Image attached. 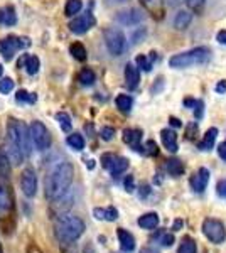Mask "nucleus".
<instances>
[{"instance_id":"58836bf2","label":"nucleus","mask_w":226,"mask_h":253,"mask_svg":"<svg viewBox=\"0 0 226 253\" xmlns=\"http://www.w3.org/2000/svg\"><path fill=\"white\" fill-rule=\"evenodd\" d=\"M115 157L117 156H113V154H103V156H101V166H103L105 169H110V166L113 164Z\"/></svg>"},{"instance_id":"5701e85b","label":"nucleus","mask_w":226,"mask_h":253,"mask_svg":"<svg viewBox=\"0 0 226 253\" xmlns=\"http://www.w3.org/2000/svg\"><path fill=\"white\" fill-rule=\"evenodd\" d=\"M191 20H192V14L189 10H181L178 12V15H176V19H174V27L176 29H179V31H182V29H186V27L191 24Z\"/></svg>"},{"instance_id":"ddd939ff","label":"nucleus","mask_w":226,"mask_h":253,"mask_svg":"<svg viewBox=\"0 0 226 253\" xmlns=\"http://www.w3.org/2000/svg\"><path fill=\"white\" fill-rule=\"evenodd\" d=\"M208 182H209V170L206 167H201L198 172H194V175L191 177V187L196 193H203L206 189Z\"/></svg>"},{"instance_id":"7ed1b4c3","label":"nucleus","mask_w":226,"mask_h":253,"mask_svg":"<svg viewBox=\"0 0 226 253\" xmlns=\"http://www.w3.org/2000/svg\"><path fill=\"white\" fill-rule=\"evenodd\" d=\"M31 128H27L22 122L10 120L7 125V147L10 149H17L29 157L31 154Z\"/></svg>"},{"instance_id":"4468645a","label":"nucleus","mask_w":226,"mask_h":253,"mask_svg":"<svg viewBox=\"0 0 226 253\" xmlns=\"http://www.w3.org/2000/svg\"><path fill=\"white\" fill-rule=\"evenodd\" d=\"M125 81H127V86L130 89H135L138 86V83H140V71L132 63H129L125 66Z\"/></svg>"},{"instance_id":"09e8293b","label":"nucleus","mask_w":226,"mask_h":253,"mask_svg":"<svg viewBox=\"0 0 226 253\" xmlns=\"http://www.w3.org/2000/svg\"><path fill=\"white\" fill-rule=\"evenodd\" d=\"M194 130H198V124H191L187 126V138L194 137V135H192V132H194Z\"/></svg>"},{"instance_id":"39448f33","label":"nucleus","mask_w":226,"mask_h":253,"mask_svg":"<svg viewBox=\"0 0 226 253\" xmlns=\"http://www.w3.org/2000/svg\"><path fill=\"white\" fill-rule=\"evenodd\" d=\"M103 38H105V44L108 47L110 54L113 56H122L123 51L127 47V39L123 36V32L117 27H108L103 32Z\"/></svg>"},{"instance_id":"9d476101","label":"nucleus","mask_w":226,"mask_h":253,"mask_svg":"<svg viewBox=\"0 0 226 253\" xmlns=\"http://www.w3.org/2000/svg\"><path fill=\"white\" fill-rule=\"evenodd\" d=\"M20 187H22V193L27 198H34L36 193H38V175H36L34 169L27 167V169L22 170V174H20Z\"/></svg>"},{"instance_id":"6ab92c4d","label":"nucleus","mask_w":226,"mask_h":253,"mask_svg":"<svg viewBox=\"0 0 226 253\" xmlns=\"http://www.w3.org/2000/svg\"><path fill=\"white\" fill-rule=\"evenodd\" d=\"M93 216L96 219H103V221H115L118 218V211L117 208L108 206V208H94Z\"/></svg>"},{"instance_id":"2eb2a0df","label":"nucleus","mask_w":226,"mask_h":253,"mask_svg":"<svg viewBox=\"0 0 226 253\" xmlns=\"http://www.w3.org/2000/svg\"><path fill=\"white\" fill-rule=\"evenodd\" d=\"M160 138H162V144L164 147H166L169 152H178V135H176V132L174 130H171V128H164L162 132H160Z\"/></svg>"},{"instance_id":"ea45409f","label":"nucleus","mask_w":226,"mask_h":253,"mask_svg":"<svg viewBox=\"0 0 226 253\" xmlns=\"http://www.w3.org/2000/svg\"><path fill=\"white\" fill-rule=\"evenodd\" d=\"M160 245H162V247H172V245H174V235L164 233L160 236Z\"/></svg>"},{"instance_id":"1a4fd4ad","label":"nucleus","mask_w":226,"mask_h":253,"mask_svg":"<svg viewBox=\"0 0 226 253\" xmlns=\"http://www.w3.org/2000/svg\"><path fill=\"white\" fill-rule=\"evenodd\" d=\"M94 17H93V14L91 12H85V14H81V15H78V17H75L69 22V31L73 32V34H78V36H81V34H86L91 27L94 26Z\"/></svg>"},{"instance_id":"c85d7f7f","label":"nucleus","mask_w":226,"mask_h":253,"mask_svg":"<svg viewBox=\"0 0 226 253\" xmlns=\"http://www.w3.org/2000/svg\"><path fill=\"white\" fill-rule=\"evenodd\" d=\"M178 253H198V247H196V242L192 238H182V242L179 245V250Z\"/></svg>"},{"instance_id":"79ce46f5","label":"nucleus","mask_w":226,"mask_h":253,"mask_svg":"<svg viewBox=\"0 0 226 253\" xmlns=\"http://www.w3.org/2000/svg\"><path fill=\"white\" fill-rule=\"evenodd\" d=\"M203 108H204V103H203V101H198V103H196V107H194V117L198 118V120L203 117Z\"/></svg>"},{"instance_id":"c03bdc74","label":"nucleus","mask_w":226,"mask_h":253,"mask_svg":"<svg viewBox=\"0 0 226 253\" xmlns=\"http://www.w3.org/2000/svg\"><path fill=\"white\" fill-rule=\"evenodd\" d=\"M218 156H220L226 162V142H223V144L218 145Z\"/></svg>"},{"instance_id":"2f4dec72","label":"nucleus","mask_w":226,"mask_h":253,"mask_svg":"<svg viewBox=\"0 0 226 253\" xmlns=\"http://www.w3.org/2000/svg\"><path fill=\"white\" fill-rule=\"evenodd\" d=\"M15 100H17V103H36L38 96L34 93H27L26 89H19L17 95H15Z\"/></svg>"},{"instance_id":"3c124183","label":"nucleus","mask_w":226,"mask_h":253,"mask_svg":"<svg viewBox=\"0 0 226 253\" xmlns=\"http://www.w3.org/2000/svg\"><path fill=\"white\" fill-rule=\"evenodd\" d=\"M196 103H198V100H192V98H186L184 100V107H196Z\"/></svg>"},{"instance_id":"052dcab7","label":"nucleus","mask_w":226,"mask_h":253,"mask_svg":"<svg viewBox=\"0 0 226 253\" xmlns=\"http://www.w3.org/2000/svg\"><path fill=\"white\" fill-rule=\"evenodd\" d=\"M2 73H3V68H2V64H0V76H2Z\"/></svg>"},{"instance_id":"f704fd0d","label":"nucleus","mask_w":226,"mask_h":253,"mask_svg":"<svg viewBox=\"0 0 226 253\" xmlns=\"http://www.w3.org/2000/svg\"><path fill=\"white\" fill-rule=\"evenodd\" d=\"M143 154H147V156H157L159 154V147L155 144L154 140H147L145 145H143Z\"/></svg>"},{"instance_id":"8fccbe9b","label":"nucleus","mask_w":226,"mask_h":253,"mask_svg":"<svg viewBox=\"0 0 226 253\" xmlns=\"http://www.w3.org/2000/svg\"><path fill=\"white\" fill-rule=\"evenodd\" d=\"M140 194H138V196H140V198L143 199V198H147V196H149V193H150V187L149 186H142L140 187Z\"/></svg>"},{"instance_id":"473e14b6","label":"nucleus","mask_w":226,"mask_h":253,"mask_svg":"<svg viewBox=\"0 0 226 253\" xmlns=\"http://www.w3.org/2000/svg\"><path fill=\"white\" fill-rule=\"evenodd\" d=\"M56 120L59 122L61 128H63L64 132H69V130H71V126H73V122H71V118H69V115H68V113H64V112H59V113H56Z\"/></svg>"},{"instance_id":"4be33fe9","label":"nucleus","mask_w":226,"mask_h":253,"mask_svg":"<svg viewBox=\"0 0 226 253\" xmlns=\"http://www.w3.org/2000/svg\"><path fill=\"white\" fill-rule=\"evenodd\" d=\"M216 137H218V128H209L208 132H206V135L203 137V140L199 142V150H211L213 149V145H215V142H216Z\"/></svg>"},{"instance_id":"20e7f679","label":"nucleus","mask_w":226,"mask_h":253,"mask_svg":"<svg viewBox=\"0 0 226 253\" xmlns=\"http://www.w3.org/2000/svg\"><path fill=\"white\" fill-rule=\"evenodd\" d=\"M211 59V51L208 47H194L191 51L181 52V54L172 56L169 59L171 68L182 69L189 66H196V64H206Z\"/></svg>"},{"instance_id":"bf43d9fd","label":"nucleus","mask_w":226,"mask_h":253,"mask_svg":"<svg viewBox=\"0 0 226 253\" xmlns=\"http://www.w3.org/2000/svg\"><path fill=\"white\" fill-rule=\"evenodd\" d=\"M88 167H90V169H93V167H94V161H88Z\"/></svg>"},{"instance_id":"aec40b11","label":"nucleus","mask_w":226,"mask_h":253,"mask_svg":"<svg viewBox=\"0 0 226 253\" xmlns=\"http://www.w3.org/2000/svg\"><path fill=\"white\" fill-rule=\"evenodd\" d=\"M15 22H17V15H15L14 7H2L0 9V24L2 26H15Z\"/></svg>"},{"instance_id":"5fc2aeb1","label":"nucleus","mask_w":226,"mask_h":253,"mask_svg":"<svg viewBox=\"0 0 226 253\" xmlns=\"http://www.w3.org/2000/svg\"><path fill=\"white\" fill-rule=\"evenodd\" d=\"M169 122H171V125H172V126H176V128H179V126L182 125V124H181V120H178L176 117H171V118H169Z\"/></svg>"},{"instance_id":"4d7b16f0","label":"nucleus","mask_w":226,"mask_h":253,"mask_svg":"<svg viewBox=\"0 0 226 253\" xmlns=\"http://www.w3.org/2000/svg\"><path fill=\"white\" fill-rule=\"evenodd\" d=\"M140 253H159V252L154 250V248H150V247H147V248H142Z\"/></svg>"},{"instance_id":"a18cd8bd","label":"nucleus","mask_w":226,"mask_h":253,"mask_svg":"<svg viewBox=\"0 0 226 253\" xmlns=\"http://www.w3.org/2000/svg\"><path fill=\"white\" fill-rule=\"evenodd\" d=\"M218 194H220L221 198H226V179L218 184Z\"/></svg>"},{"instance_id":"6e6d98bb","label":"nucleus","mask_w":226,"mask_h":253,"mask_svg":"<svg viewBox=\"0 0 226 253\" xmlns=\"http://www.w3.org/2000/svg\"><path fill=\"white\" fill-rule=\"evenodd\" d=\"M142 2L145 3L147 7H150V9H152V7H155V5H157V3H159V0H142Z\"/></svg>"},{"instance_id":"dca6fc26","label":"nucleus","mask_w":226,"mask_h":253,"mask_svg":"<svg viewBox=\"0 0 226 253\" xmlns=\"http://www.w3.org/2000/svg\"><path fill=\"white\" fill-rule=\"evenodd\" d=\"M118 235V242H120V248L125 253H130L135 250V238L134 235L130 233V231L123 230V228H120V230L117 231Z\"/></svg>"},{"instance_id":"de8ad7c7","label":"nucleus","mask_w":226,"mask_h":253,"mask_svg":"<svg viewBox=\"0 0 226 253\" xmlns=\"http://www.w3.org/2000/svg\"><path fill=\"white\" fill-rule=\"evenodd\" d=\"M216 39H218V42H220V44H226V31H220V32H218Z\"/></svg>"},{"instance_id":"6e6552de","label":"nucleus","mask_w":226,"mask_h":253,"mask_svg":"<svg viewBox=\"0 0 226 253\" xmlns=\"http://www.w3.org/2000/svg\"><path fill=\"white\" fill-rule=\"evenodd\" d=\"M31 138L38 150H46L51 147V135H49L46 125H44L43 122H32Z\"/></svg>"},{"instance_id":"72a5a7b5","label":"nucleus","mask_w":226,"mask_h":253,"mask_svg":"<svg viewBox=\"0 0 226 253\" xmlns=\"http://www.w3.org/2000/svg\"><path fill=\"white\" fill-rule=\"evenodd\" d=\"M9 157H7V154L5 152H2L0 150V175H7L9 174Z\"/></svg>"},{"instance_id":"49530a36","label":"nucleus","mask_w":226,"mask_h":253,"mask_svg":"<svg viewBox=\"0 0 226 253\" xmlns=\"http://www.w3.org/2000/svg\"><path fill=\"white\" fill-rule=\"evenodd\" d=\"M216 93H220V95H223V93H226V80L220 81V83L216 84Z\"/></svg>"},{"instance_id":"f8f14e48","label":"nucleus","mask_w":226,"mask_h":253,"mask_svg":"<svg viewBox=\"0 0 226 253\" xmlns=\"http://www.w3.org/2000/svg\"><path fill=\"white\" fill-rule=\"evenodd\" d=\"M123 142L127 145H130L134 150H138V152H143V147L140 145L142 142V130L138 128H127L123 130Z\"/></svg>"},{"instance_id":"f3484780","label":"nucleus","mask_w":226,"mask_h":253,"mask_svg":"<svg viewBox=\"0 0 226 253\" xmlns=\"http://www.w3.org/2000/svg\"><path fill=\"white\" fill-rule=\"evenodd\" d=\"M39 66H41V63H39L38 56H22L17 63V68H24L29 75H36V73L39 71Z\"/></svg>"},{"instance_id":"680f3d73","label":"nucleus","mask_w":226,"mask_h":253,"mask_svg":"<svg viewBox=\"0 0 226 253\" xmlns=\"http://www.w3.org/2000/svg\"><path fill=\"white\" fill-rule=\"evenodd\" d=\"M0 253H3V250H2V243H0Z\"/></svg>"},{"instance_id":"7c9ffc66","label":"nucleus","mask_w":226,"mask_h":253,"mask_svg":"<svg viewBox=\"0 0 226 253\" xmlns=\"http://www.w3.org/2000/svg\"><path fill=\"white\" fill-rule=\"evenodd\" d=\"M81 7H83L81 0H68L66 7H64V14H66L68 17H71V15H75L81 10Z\"/></svg>"},{"instance_id":"9b49d317","label":"nucleus","mask_w":226,"mask_h":253,"mask_svg":"<svg viewBox=\"0 0 226 253\" xmlns=\"http://www.w3.org/2000/svg\"><path fill=\"white\" fill-rule=\"evenodd\" d=\"M117 20L122 26H137L143 20V12L138 9H127L117 14Z\"/></svg>"},{"instance_id":"412c9836","label":"nucleus","mask_w":226,"mask_h":253,"mask_svg":"<svg viewBox=\"0 0 226 253\" xmlns=\"http://www.w3.org/2000/svg\"><path fill=\"white\" fill-rule=\"evenodd\" d=\"M159 224V216L157 213H147L138 218V226L143 228V230H154Z\"/></svg>"},{"instance_id":"a19ab883","label":"nucleus","mask_w":226,"mask_h":253,"mask_svg":"<svg viewBox=\"0 0 226 253\" xmlns=\"http://www.w3.org/2000/svg\"><path fill=\"white\" fill-rule=\"evenodd\" d=\"M123 186H125L127 193H134V191H135V181H134L132 175H127L125 181H123Z\"/></svg>"},{"instance_id":"603ef678","label":"nucleus","mask_w":226,"mask_h":253,"mask_svg":"<svg viewBox=\"0 0 226 253\" xmlns=\"http://www.w3.org/2000/svg\"><path fill=\"white\" fill-rule=\"evenodd\" d=\"M27 253H43V252L39 250L38 245H29V247H27Z\"/></svg>"},{"instance_id":"13d9d810","label":"nucleus","mask_w":226,"mask_h":253,"mask_svg":"<svg viewBox=\"0 0 226 253\" xmlns=\"http://www.w3.org/2000/svg\"><path fill=\"white\" fill-rule=\"evenodd\" d=\"M110 3H125V2H129V0H108Z\"/></svg>"},{"instance_id":"f03ea898","label":"nucleus","mask_w":226,"mask_h":253,"mask_svg":"<svg viewBox=\"0 0 226 253\" xmlns=\"http://www.w3.org/2000/svg\"><path fill=\"white\" fill-rule=\"evenodd\" d=\"M85 233V223L81 218L73 214H66L56 221L54 235L61 243H73Z\"/></svg>"},{"instance_id":"c9c22d12","label":"nucleus","mask_w":226,"mask_h":253,"mask_svg":"<svg viewBox=\"0 0 226 253\" xmlns=\"http://www.w3.org/2000/svg\"><path fill=\"white\" fill-rule=\"evenodd\" d=\"M135 61H137L138 68L143 69V71L149 73L150 69H152V61H150L149 58H147V56H142V54H140V56H137V59H135Z\"/></svg>"},{"instance_id":"f257e3e1","label":"nucleus","mask_w":226,"mask_h":253,"mask_svg":"<svg viewBox=\"0 0 226 253\" xmlns=\"http://www.w3.org/2000/svg\"><path fill=\"white\" fill-rule=\"evenodd\" d=\"M73 175H75V169L69 162H63L47 175L46 179V189L44 194L49 201H57V199L64 198L73 184Z\"/></svg>"},{"instance_id":"393cba45","label":"nucleus","mask_w":226,"mask_h":253,"mask_svg":"<svg viewBox=\"0 0 226 253\" xmlns=\"http://www.w3.org/2000/svg\"><path fill=\"white\" fill-rule=\"evenodd\" d=\"M166 169L172 177H179V175L184 174V164L179 161V159H169L166 164Z\"/></svg>"},{"instance_id":"37998d69","label":"nucleus","mask_w":226,"mask_h":253,"mask_svg":"<svg viewBox=\"0 0 226 253\" xmlns=\"http://www.w3.org/2000/svg\"><path fill=\"white\" fill-rule=\"evenodd\" d=\"M186 3L189 9H198V7H201L204 3V0H186Z\"/></svg>"},{"instance_id":"a211bd4d","label":"nucleus","mask_w":226,"mask_h":253,"mask_svg":"<svg viewBox=\"0 0 226 253\" xmlns=\"http://www.w3.org/2000/svg\"><path fill=\"white\" fill-rule=\"evenodd\" d=\"M14 208V201H12V196L9 193V189L0 186V216L9 214Z\"/></svg>"},{"instance_id":"b1692460","label":"nucleus","mask_w":226,"mask_h":253,"mask_svg":"<svg viewBox=\"0 0 226 253\" xmlns=\"http://www.w3.org/2000/svg\"><path fill=\"white\" fill-rule=\"evenodd\" d=\"M129 169V161H127L125 157H115L113 164L110 166V174L112 175H120L123 174L125 170Z\"/></svg>"},{"instance_id":"cd10ccee","label":"nucleus","mask_w":226,"mask_h":253,"mask_svg":"<svg viewBox=\"0 0 226 253\" xmlns=\"http://www.w3.org/2000/svg\"><path fill=\"white\" fill-rule=\"evenodd\" d=\"M69 52H71V56L78 61H85L86 59V47L83 46L81 42H73L71 46H69Z\"/></svg>"},{"instance_id":"c756f323","label":"nucleus","mask_w":226,"mask_h":253,"mask_svg":"<svg viewBox=\"0 0 226 253\" xmlns=\"http://www.w3.org/2000/svg\"><path fill=\"white\" fill-rule=\"evenodd\" d=\"M66 142H68V145L75 150L85 149V138H83V135H80V133H71V135H68Z\"/></svg>"},{"instance_id":"bb28decb","label":"nucleus","mask_w":226,"mask_h":253,"mask_svg":"<svg viewBox=\"0 0 226 253\" xmlns=\"http://www.w3.org/2000/svg\"><path fill=\"white\" fill-rule=\"evenodd\" d=\"M78 80H80V83L83 84V86H91L94 81H96V76H94V73L90 68H85V69H81V71H80Z\"/></svg>"},{"instance_id":"864d4df0","label":"nucleus","mask_w":226,"mask_h":253,"mask_svg":"<svg viewBox=\"0 0 226 253\" xmlns=\"http://www.w3.org/2000/svg\"><path fill=\"white\" fill-rule=\"evenodd\" d=\"M182 2H184V0H166V3H167V5H171V7H178Z\"/></svg>"},{"instance_id":"4c0bfd02","label":"nucleus","mask_w":226,"mask_h":253,"mask_svg":"<svg viewBox=\"0 0 226 253\" xmlns=\"http://www.w3.org/2000/svg\"><path fill=\"white\" fill-rule=\"evenodd\" d=\"M100 135H101V138H103V140H112V138L115 137V130L112 128V126H103V128H101V132H100Z\"/></svg>"},{"instance_id":"423d86ee","label":"nucleus","mask_w":226,"mask_h":253,"mask_svg":"<svg viewBox=\"0 0 226 253\" xmlns=\"http://www.w3.org/2000/svg\"><path fill=\"white\" fill-rule=\"evenodd\" d=\"M31 46V41L27 38H17V36H9V38L0 41V54L5 61H10L19 49H26Z\"/></svg>"},{"instance_id":"e433bc0d","label":"nucleus","mask_w":226,"mask_h":253,"mask_svg":"<svg viewBox=\"0 0 226 253\" xmlns=\"http://www.w3.org/2000/svg\"><path fill=\"white\" fill-rule=\"evenodd\" d=\"M12 89H14V81L10 78H2V81H0V93L7 95V93H10Z\"/></svg>"},{"instance_id":"0eeeda50","label":"nucleus","mask_w":226,"mask_h":253,"mask_svg":"<svg viewBox=\"0 0 226 253\" xmlns=\"http://www.w3.org/2000/svg\"><path fill=\"white\" fill-rule=\"evenodd\" d=\"M203 233L209 240V242L220 245L226 240V228L220 219L215 218H208L203 223Z\"/></svg>"},{"instance_id":"a878e982","label":"nucleus","mask_w":226,"mask_h":253,"mask_svg":"<svg viewBox=\"0 0 226 253\" xmlns=\"http://www.w3.org/2000/svg\"><path fill=\"white\" fill-rule=\"evenodd\" d=\"M115 103H117V108L120 110V112L129 113L130 110H132L134 100H132V96H129V95H118L117 100H115Z\"/></svg>"}]
</instances>
